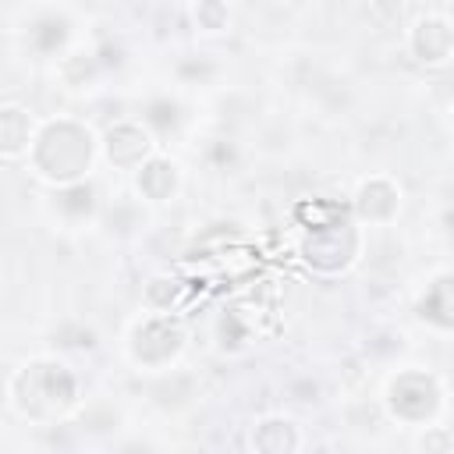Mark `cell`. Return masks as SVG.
<instances>
[{"instance_id":"30bf717a","label":"cell","mask_w":454,"mask_h":454,"mask_svg":"<svg viewBox=\"0 0 454 454\" xmlns=\"http://www.w3.org/2000/svg\"><path fill=\"white\" fill-rule=\"evenodd\" d=\"M46 213H50V220H53L60 231H71V234L96 227L99 216H103L99 184H96L92 177H85V181H74V184H64V188H50Z\"/></svg>"},{"instance_id":"5bb4252c","label":"cell","mask_w":454,"mask_h":454,"mask_svg":"<svg viewBox=\"0 0 454 454\" xmlns=\"http://www.w3.org/2000/svg\"><path fill=\"white\" fill-rule=\"evenodd\" d=\"M35 128H39V117L25 103L4 99V106H0V156H4V163H25L32 138H35Z\"/></svg>"},{"instance_id":"52a82bcc","label":"cell","mask_w":454,"mask_h":454,"mask_svg":"<svg viewBox=\"0 0 454 454\" xmlns=\"http://www.w3.org/2000/svg\"><path fill=\"white\" fill-rule=\"evenodd\" d=\"M351 209L362 227H390L404 209V188L394 174L372 170L351 192Z\"/></svg>"},{"instance_id":"5b68a950","label":"cell","mask_w":454,"mask_h":454,"mask_svg":"<svg viewBox=\"0 0 454 454\" xmlns=\"http://www.w3.org/2000/svg\"><path fill=\"white\" fill-rule=\"evenodd\" d=\"M14 39L21 53H28V60L53 67L78 43H85V18L64 0H43L25 7L21 21L14 25Z\"/></svg>"},{"instance_id":"3957f363","label":"cell","mask_w":454,"mask_h":454,"mask_svg":"<svg viewBox=\"0 0 454 454\" xmlns=\"http://www.w3.org/2000/svg\"><path fill=\"white\" fill-rule=\"evenodd\" d=\"M376 401H380L383 415L394 426H401V429H429L447 415L450 390H447V380L436 369L419 365V362H404V365H394L383 376Z\"/></svg>"},{"instance_id":"ac0fdd59","label":"cell","mask_w":454,"mask_h":454,"mask_svg":"<svg viewBox=\"0 0 454 454\" xmlns=\"http://www.w3.org/2000/svg\"><path fill=\"white\" fill-rule=\"evenodd\" d=\"M436 227H440V234H443L447 241H454V202H447V206L440 209V216H436Z\"/></svg>"},{"instance_id":"7c38bea8","label":"cell","mask_w":454,"mask_h":454,"mask_svg":"<svg viewBox=\"0 0 454 454\" xmlns=\"http://www.w3.org/2000/svg\"><path fill=\"white\" fill-rule=\"evenodd\" d=\"M106 71H110V64L103 60V53H99L89 39L78 43L67 57H60V60L53 64V78H57V85H60L67 96H74V99L96 96V92L103 89Z\"/></svg>"},{"instance_id":"9c48e42d","label":"cell","mask_w":454,"mask_h":454,"mask_svg":"<svg viewBox=\"0 0 454 454\" xmlns=\"http://www.w3.org/2000/svg\"><path fill=\"white\" fill-rule=\"evenodd\" d=\"M411 316L422 330L436 337H454V266L433 270L419 284L411 298Z\"/></svg>"},{"instance_id":"2e32d148","label":"cell","mask_w":454,"mask_h":454,"mask_svg":"<svg viewBox=\"0 0 454 454\" xmlns=\"http://www.w3.org/2000/svg\"><path fill=\"white\" fill-rule=\"evenodd\" d=\"M252 447H259V450H294V447H301V433L291 419H262L252 429Z\"/></svg>"},{"instance_id":"8fae6325","label":"cell","mask_w":454,"mask_h":454,"mask_svg":"<svg viewBox=\"0 0 454 454\" xmlns=\"http://www.w3.org/2000/svg\"><path fill=\"white\" fill-rule=\"evenodd\" d=\"M128 181L142 206H167L184 192V167L167 149H156Z\"/></svg>"},{"instance_id":"d6986e66","label":"cell","mask_w":454,"mask_h":454,"mask_svg":"<svg viewBox=\"0 0 454 454\" xmlns=\"http://www.w3.org/2000/svg\"><path fill=\"white\" fill-rule=\"evenodd\" d=\"M447 121H450V131H454V96H450V103H447Z\"/></svg>"},{"instance_id":"9a60e30c","label":"cell","mask_w":454,"mask_h":454,"mask_svg":"<svg viewBox=\"0 0 454 454\" xmlns=\"http://www.w3.org/2000/svg\"><path fill=\"white\" fill-rule=\"evenodd\" d=\"M220 60L209 53H188L174 64V85L181 92H195V89H209L220 82Z\"/></svg>"},{"instance_id":"7a4b0ae2","label":"cell","mask_w":454,"mask_h":454,"mask_svg":"<svg viewBox=\"0 0 454 454\" xmlns=\"http://www.w3.org/2000/svg\"><path fill=\"white\" fill-rule=\"evenodd\" d=\"M103 163V131H96L78 114H50L39 117L32 149L25 156V170L46 184L64 188L85 181Z\"/></svg>"},{"instance_id":"277c9868","label":"cell","mask_w":454,"mask_h":454,"mask_svg":"<svg viewBox=\"0 0 454 454\" xmlns=\"http://www.w3.org/2000/svg\"><path fill=\"white\" fill-rule=\"evenodd\" d=\"M184 351H188V326L170 309H145L121 333V355L138 376L174 372Z\"/></svg>"},{"instance_id":"4fadbf2b","label":"cell","mask_w":454,"mask_h":454,"mask_svg":"<svg viewBox=\"0 0 454 454\" xmlns=\"http://www.w3.org/2000/svg\"><path fill=\"white\" fill-rule=\"evenodd\" d=\"M138 117L153 128V135L160 138V145L188 138L192 114H188V103H184V96H181L177 85H170V92H153V96L138 106Z\"/></svg>"},{"instance_id":"ba28073f","label":"cell","mask_w":454,"mask_h":454,"mask_svg":"<svg viewBox=\"0 0 454 454\" xmlns=\"http://www.w3.org/2000/svg\"><path fill=\"white\" fill-rule=\"evenodd\" d=\"M404 50L419 67H447L454 60V18L447 11L419 14L404 32Z\"/></svg>"},{"instance_id":"e0dca14e","label":"cell","mask_w":454,"mask_h":454,"mask_svg":"<svg viewBox=\"0 0 454 454\" xmlns=\"http://www.w3.org/2000/svg\"><path fill=\"white\" fill-rule=\"evenodd\" d=\"M192 21L199 35H223L234 25V0H192Z\"/></svg>"},{"instance_id":"6da1fadb","label":"cell","mask_w":454,"mask_h":454,"mask_svg":"<svg viewBox=\"0 0 454 454\" xmlns=\"http://www.w3.org/2000/svg\"><path fill=\"white\" fill-rule=\"evenodd\" d=\"M4 404L28 426H53L85 404L78 372L57 355H28L4 380Z\"/></svg>"},{"instance_id":"8992f818","label":"cell","mask_w":454,"mask_h":454,"mask_svg":"<svg viewBox=\"0 0 454 454\" xmlns=\"http://www.w3.org/2000/svg\"><path fill=\"white\" fill-rule=\"evenodd\" d=\"M160 145V138L153 135V128L135 114V117H121L103 131V163L124 177H131Z\"/></svg>"}]
</instances>
